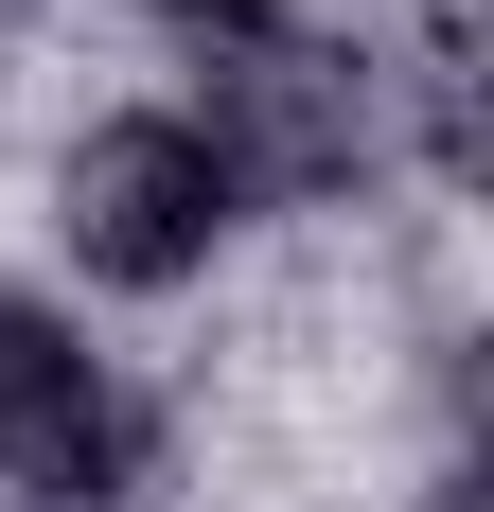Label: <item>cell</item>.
<instances>
[{
	"label": "cell",
	"mask_w": 494,
	"mask_h": 512,
	"mask_svg": "<svg viewBox=\"0 0 494 512\" xmlns=\"http://www.w3.org/2000/svg\"><path fill=\"white\" fill-rule=\"evenodd\" d=\"M177 18H230V36H247V18H283V0H177Z\"/></svg>",
	"instance_id": "cell-3"
},
{
	"label": "cell",
	"mask_w": 494,
	"mask_h": 512,
	"mask_svg": "<svg viewBox=\"0 0 494 512\" xmlns=\"http://www.w3.org/2000/svg\"><path fill=\"white\" fill-rule=\"evenodd\" d=\"M106 460H124V424H106L89 354L36 301H0V477H106Z\"/></svg>",
	"instance_id": "cell-2"
},
{
	"label": "cell",
	"mask_w": 494,
	"mask_h": 512,
	"mask_svg": "<svg viewBox=\"0 0 494 512\" xmlns=\"http://www.w3.org/2000/svg\"><path fill=\"white\" fill-rule=\"evenodd\" d=\"M230 142L212 124H106L89 159H71V248L106 265V283H177V265L230 230Z\"/></svg>",
	"instance_id": "cell-1"
}]
</instances>
